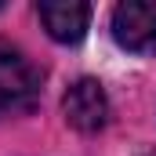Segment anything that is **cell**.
<instances>
[{
  "label": "cell",
  "mask_w": 156,
  "mask_h": 156,
  "mask_svg": "<svg viewBox=\"0 0 156 156\" xmlns=\"http://www.w3.org/2000/svg\"><path fill=\"white\" fill-rule=\"evenodd\" d=\"M113 40L131 55H156V0H123V4H116Z\"/></svg>",
  "instance_id": "cell-2"
},
{
  "label": "cell",
  "mask_w": 156,
  "mask_h": 156,
  "mask_svg": "<svg viewBox=\"0 0 156 156\" xmlns=\"http://www.w3.org/2000/svg\"><path fill=\"white\" fill-rule=\"evenodd\" d=\"M40 98V69L26 58L22 47L0 40V116L33 109Z\"/></svg>",
  "instance_id": "cell-1"
},
{
  "label": "cell",
  "mask_w": 156,
  "mask_h": 156,
  "mask_svg": "<svg viewBox=\"0 0 156 156\" xmlns=\"http://www.w3.org/2000/svg\"><path fill=\"white\" fill-rule=\"evenodd\" d=\"M62 113L69 120V127H76L83 134H94V131H102L105 123H109V98H105V87L98 83V80L83 76L76 80L69 91H66V98H62Z\"/></svg>",
  "instance_id": "cell-3"
},
{
  "label": "cell",
  "mask_w": 156,
  "mask_h": 156,
  "mask_svg": "<svg viewBox=\"0 0 156 156\" xmlns=\"http://www.w3.org/2000/svg\"><path fill=\"white\" fill-rule=\"evenodd\" d=\"M40 22L47 29V37L58 40V44H76L87 33V22H91V4H80V0H44L37 7Z\"/></svg>",
  "instance_id": "cell-4"
}]
</instances>
